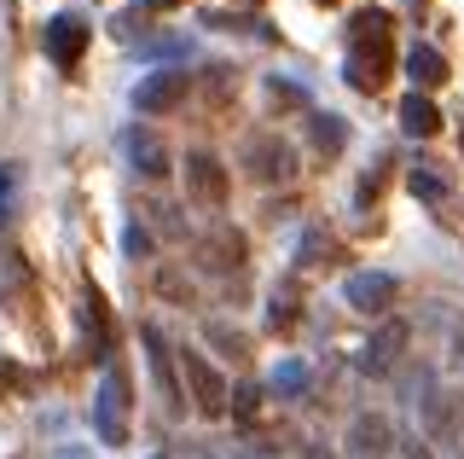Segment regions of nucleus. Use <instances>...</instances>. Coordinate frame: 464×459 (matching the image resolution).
I'll return each mask as SVG.
<instances>
[{
	"instance_id": "obj_14",
	"label": "nucleus",
	"mask_w": 464,
	"mask_h": 459,
	"mask_svg": "<svg viewBox=\"0 0 464 459\" xmlns=\"http://www.w3.org/2000/svg\"><path fill=\"white\" fill-rule=\"evenodd\" d=\"M348 41H354V47H366V41H389V12L383 6H360L354 18H348Z\"/></svg>"
},
{
	"instance_id": "obj_16",
	"label": "nucleus",
	"mask_w": 464,
	"mask_h": 459,
	"mask_svg": "<svg viewBox=\"0 0 464 459\" xmlns=\"http://www.w3.org/2000/svg\"><path fill=\"white\" fill-rule=\"evenodd\" d=\"M82 326H87V337H93L99 349L111 343V326H105V297H99V291H87V303H82Z\"/></svg>"
},
{
	"instance_id": "obj_5",
	"label": "nucleus",
	"mask_w": 464,
	"mask_h": 459,
	"mask_svg": "<svg viewBox=\"0 0 464 459\" xmlns=\"http://www.w3.org/2000/svg\"><path fill=\"white\" fill-rule=\"evenodd\" d=\"M82 53H87V24L70 18V12H58V18L47 24V59H53L58 70H76Z\"/></svg>"
},
{
	"instance_id": "obj_20",
	"label": "nucleus",
	"mask_w": 464,
	"mask_h": 459,
	"mask_svg": "<svg viewBox=\"0 0 464 459\" xmlns=\"http://www.w3.org/2000/svg\"><path fill=\"white\" fill-rule=\"evenodd\" d=\"M12 204H18V169H12V163H0V221L12 215Z\"/></svg>"
},
{
	"instance_id": "obj_18",
	"label": "nucleus",
	"mask_w": 464,
	"mask_h": 459,
	"mask_svg": "<svg viewBox=\"0 0 464 459\" xmlns=\"http://www.w3.org/2000/svg\"><path fill=\"white\" fill-rule=\"evenodd\" d=\"M314 146H319V151H343V146H348L343 117H314Z\"/></svg>"
},
{
	"instance_id": "obj_19",
	"label": "nucleus",
	"mask_w": 464,
	"mask_h": 459,
	"mask_svg": "<svg viewBox=\"0 0 464 459\" xmlns=\"http://www.w3.org/2000/svg\"><path fill=\"white\" fill-rule=\"evenodd\" d=\"M383 442H389V430H383V419H360L354 425V454H383Z\"/></svg>"
},
{
	"instance_id": "obj_12",
	"label": "nucleus",
	"mask_w": 464,
	"mask_h": 459,
	"mask_svg": "<svg viewBox=\"0 0 464 459\" xmlns=\"http://www.w3.org/2000/svg\"><path fill=\"white\" fill-rule=\"evenodd\" d=\"M406 76H412V93H418V88L430 93V88H441V82H447V59L430 47V41H418V47L406 53Z\"/></svg>"
},
{
	"instance_id": "obj_11",
	"label": "nucleus",
	"mask_w": 464,
	"mask_h": 459,
	"mask_svg": "<svg viewBox=\"0 0 464 459\" xmlns=\"http://www.w3.org/2000/svg\"><path fill=\"white\" fill-rule=\"evenodd\" d=\"M122 151L134 157V169H140V175H151V181L174 175V157L163 151V140H157V134H145V128H134V134L122 140Z\"/></svg>"
},
{
	"instance_id": "obj_17",
	"label": "nucleus",
	"mask_w": 464,
	"mask_h": 459,
	"mask_svg": "<svg viewBox=\"0 0 464 459\" xmlns=\"http://www.w3.org/2000/svg\"><path fill=\"white\" fill-rule=\"evenodd\" d=\"M273 390H279V396H302V390H308V366H302V361H279V366H273Z\"/></svg>"
},
{
	"instance_id": "obj_21",
	"label": "nucleus",
	"mask_w": 464,
	"mask_h": 459,
	"mask_svg": "<svg viewBox=\"0 0 464 459\" xmlns=\"http://www.w3.org/2000/svg\"><path fill=\"white\" fill-rule=\"evenodd\" d=\"M209 337L221 343V349H232V361H238V355H244V337H238V332H227L221 320H209Z\"/></svg>"
},
{
	"instance_id": "obj_2",
	"label": "nucleus",
	"mask_w": 464,
	"mask_h": 459,
	"mask_svg": "<svg viewBox=\"0 0 464 459\" xmlns=\"http://www.w3.org/2000/svg\"><path fill=\"white\" fill-rule=\"evenodd\" d=\"M186 88H192V76L186 70H151V76L134 82V111H145V117H163V111H174L186 99Z\"/></svg>"
},
{
	"instance_id": "obj_15",
	"label": "nucleus",
	"mask_w": 464,
	"mask_h": 459,
	"mask_svg": "<svg viewBox=\"0 0 464 459\" xmlns=\"http://www.w3.org/2000/svg\"><path fill=\"white\" fill-rule=\"evenodd\" d=\"M406 181H412V192L424 198V204H441V198L453 192V181L441 175V163H418V169H412V175H406Z\"/></svg>"
},
{
	"instance_id": "obj_8",
	"label": "nucleus",
	"mask_w": 464,
	"mask_h": 459,
	"mask_svg": "<svg viewBox=\"0 0 464 459\" xmlns=\"http://www.w3.org/2000/svg\"><path fill=\"white\" fill-rule=\"evenodd\" d=\"M343 297H348V308H360V314H383L395 303V279L389 274H348Z\"/></svg>"
},
{
	"instance_id": "obj_30",
	"label": "nucleus",
	"mask_w": 464,
	"mask_h": 459,
	"mask_svg": "<svg viewBox=\"0 0 464 459\" xmlns=\"http://www.w3.org/2000/svg\"><path fill=\"white\" fill-rule=\"evenodd\" d=\"M325 6H331V0H325Z\"/></svg>"
},
{
	"instance_id": "obj_29",
	"label": "nucleus",
	"mask_w": 464,
	"mask_h": 459,
	"mask_svg": "<svg viewBox=\"0 0 464 459\" xmlns=\"http://www.w3.org/2000/svg\"><path fill=\"white\" fill-rule=\"evenodd\" d=\"M459 146H464V140H459Z\"/></svg>"
},
{
	"instance_id": "obj_26",
	"label": "nucleus",
	"mask_w": 464,
	"mask_h": 459,
	"mask_svg": "<svg viewBox=\"0 0 464 459\" xmlns=\"http://www.w3.org/2000/svg\"><path fill=\"white\" fill-rule=\"evenodd\" d=\"M406 459H424V454H418V448H412V454H406Z\"/></svg>"
},
{
	"instance_id": "obj_25",
	"label": "nucleus",
	"mask_w": 464,
	"mask_h": 459,
	"mask_svg": "<svg viewBox=\"0 0 464 459\" xmlns=\"http://www.w3.org/2000/svg\"><path fill=\"white\" fill-rule=\"evenodd\" d=\"M459 361H464V332H459Z\"/></svg>"
},
{
	"instance_id": "obj_9",
	"label": "nucleus",
	"mask_w": 464,
	"mask_h": 459,
	"mask_svg": "<svg viewBox=\"0 0 464 459\" xmlns=\"http://www.w3.org/2000/svg\"><path fill=\"white\" fill-rule=\"evenodd\" d=\"M401 349H406V326H401V320H389L383 332H377V337L366 343V349H360V372H372V378H383V372H395Z\"/></svg>"
},
{
	"instance_id": "obj_7",
	"label": "nucleus",
	"mask_w": 464,
	"mask_h": 459,
	"mask_svg": "<svg viewBox=\"0 0 464 459\" xmlns=\"http://www.w3.org/2000/svg\"><path fill=\"white\" fill-rule=\"evenodd\" d=\"M343 70H348V82H354L360 93H377L383 76H389V41H366V47H354Z\"/></svg>"
},
{
	"instance_id": "obj_23",
	"label": "nucleus",
	"mask_w": 464,
	"mask_h": 459,
	"mask_svg": "<svg viewBox=\"0 0 464 459\" xmlns=\"http://www.w3.org/2000/svg\"><path fill=\"white\" fill-rule=\"evenodd\" d=\"M232 401H238V419H256V390H238Z\"/></svg>"
},
{
	"instance_id": "obj_22",
	"label": "nucleus",
	"mask_w": 464,
	"mask_h": 459,
	"mask_svg": "<svg viewBox=\"0 0 464 459\" xmlns=\"http://www.w3.org/2000/svg\"><path fill=\"white\" fill-rule=\"evenodd\" d=\"M122 250H128V256H145V250H151V239H145V227H128V233H122Z\"/></svg>"
},
{
	"instance_id": "obj_6",
	"label": "nucleus",
	"mask_w": 464,
	"mask_h": 459,
	"mask_svg": "<svg viewBox=\"0 0 464 459\" xmlns=\"http://www.w3.org/2000/svg\"><path fill=\"white\" fill-rule=\"evenodd\" d=\"M250 175L256 181H290L296 175V157H290V146L279 134H256L250 140Z\"/></svg>"
},
{
	"instance_id": "obj_4",
	"label": "nucleus",
	"mask_w": 464,
	"mask_h": 459,
	"mask_svg": "<svg viewBox=\"0 0 464 459\" xmlns=\"http://www.w3.org/2000/svg\"><path fill=\"white\" fill-rule=\"evenodd\" d=\"M186 192H192L198 204L221 210V204H227V169L215 163L209 151H192V157H186Z\"/></svg>"
},
{
	"instance_id": "obj_24",
	"label": "nucleus",
	"mask_w": 464,
	"mask_h": 459,
	"mask_svg": "<svg viewBox=\"0 0 464 459\" xmlns=\"http://www.w3.org/2000/svg\"><path fill=\"white\" fill-rule=\"evenodd\" d=\"M145 6H151V12H169V6H180V0H145Z\"/></svg>"
},
{
	"instance_id": "obj_28",
	"label": "nucleus",
	"mask_w": 464,
	"mask_h": 459,
	"mask_svg": "<svg viewBox=\"0 0 464 459\" xmlns=\"http://www.w3.org/2000/svg\"><path fill=\"white\" fill-rule=\"evenodd\" d=\"M244 6H256V0H244Z\"/></svg>"
},
{
	"instance_id": "obj_13",
	"label": "nucleus",
	"mask_w": 464,
	"mask_h": 459,
	"mask_svg": "<svg viewBox=\"0 0 464 459\" xmlns=\"http://www.w3.org/2000/svg\"><path fill=\"white\" fill-rule=\"evenodd\" d=\"M401 128L424 140V134H435V128H441V111H435L424 93H406V105H401Z\"/></svg>"
},
{
	"instance_id": "obj_3",
	"label": "nucleus",
	"mask_w": 464,
	"mask_h": 459,
	"mask_svg": "<svg viewBox=\"0 0 464 459\" xmlns=\"http://www.w3.org/2000/svg\"><path fill=\"white\" fill-rule=\"evenodd\" d=\"M186 378H192V401H198V413L221 419L227 401H232V390H227V378H221V372H215L209 361H203L198 349H186Z\"/></svg>"
},
{
	"instance_id": "obj_10",
	"label": "nucleus",
	"mask_w": 464,
	"mask_h": 459,
	"mask_svg": "<svg viewBox=\"0 0 464 459\" xmlns=\"http://www.w3.org/2000/svg\"><path fill=\"white\" fill-rule=\"evenodd\" d=\"M145 349H151V378H157V390H163V407L169 413H180V384H174V355H169V343L157 326H145Z\"/></svg>"
},
{
	"instance_id": "obj_27",
	"label": "nucleus",
	"mask_w": 464,
	"mask_h": 459,
	"mask_svg": "<svg viewBox=\"0 0 464 459\" xmlns=\"http://www.w3.org/2000/svg\"><path fill=\"white\" fill-rule=\"evenodd\" d=\"M151 459H169V454H151Z\"/></svg>"
},
{
	"instance_id": "obj_1",
	"label": "nucleus",
	"mask_w": 464,
	"mask_h": 459,
	"mask_svg": "<svg viewBox=\"0 0 464 459\" xmlns=\"http://www.w3.org/2000/svg\"><path fill=\"white\" fill-rule=\"evenodd\" d=\"M93 430L105 448H128V372L122 366H105L99 378V396H93Z\"/></svg>"
}]
</instances>
